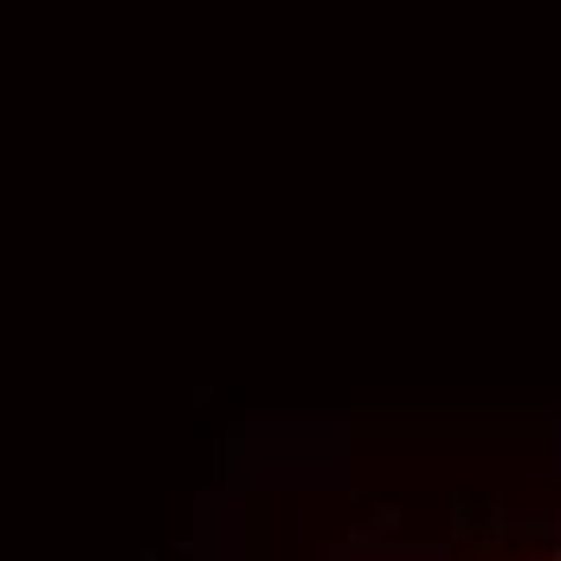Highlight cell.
I'll list each match as a JSON object with an SVG mask.
<instances>
[{"instance_id":"1","label":"cell","mask_w":561,"mask_h":561,"mask_svg":"<svg viewBox=\"0 0 561 561\" xmlns=\"http://www.w3.org/2000/svg\"><path fill=\"white\" fill-rule=\"evenodd\" d=\"M542 561H561V549H549V556H542Z\"/></svg>"}]
</instances>
